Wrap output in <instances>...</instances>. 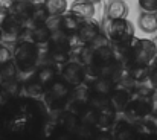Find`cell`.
<instances>
[{
    "mask_svg": "<svg viewBox=\"0 0 157 140\" xmlns=\"http://www.w3.org/2000/svg\"><path fill=\"white\" fill-rule=\"evenodd\" d=\"M61 23H59V28L66 32H78L79 26L82 25V20H79L78 17H75L72 12L67 14V15H61Z\"/></svg>",
    "mask_w": 157,
    "mask_h": 140,
    "instance_id": "cell-11",
    "label": "cell"
},
{
    "mask_svg": "<svg viewBox=\"0 0 157 140\" xmlns=\"http://www.w3.org/2000/svg\"><path fill=\"white\" fill-rule=\"evenodd\" d=\"M153 66H154V69L157 70V53H156V56H154V59H153Z\"/></svg>",
    "mask_w": 157,
    "mask_h": 140,
    "instance_id": "cell-17",
    "label": "cell"
},
{
    "mask_svg": "<svg viewBox=\"0 0 157 140\" xmlns=\"http://www.w3.org/2000/svg\"><path fill=\"white\" fill-rule=\"evenodd\" d=\"M0 40H2V35H0Z\"/></svg>",
    "mask_w": 157,
    "mask_h": 140,
    "instance_id": "cell-19",
    "label": "cell"
},
{
    "mask_svg": "<svg viewBox=\"0 0 157 140\" xmlns=\"http://www.w3.org/2000/svg\"><path fill=\"white\" fill-rule=\"evenodd\" d=\"M89 2H92V3H99L101 0H89Z\"/></svg>",
    "mask_w": 157,
    "mask_h": 140,
    "instance_id": "cell-18",
    "label": "cell"
},
{
    "mask_svg": "<svg viewBox=\"0 0 157 140\" xmlns=\"http://www.w3.org/2000/svg\"><path fill=\"white\" fill-rule=\"evenodd\" d=\"M17 2L15 0H0V12L2 14H11L15 9Z\"/></svg>",
    "mask_w": 157,
    "mask_h": 140,
    "instance_id": "cell-15",
    "label": "cell"
},
{
    "mask_svg": "<svg viewBox=\"0 0 157 140\" xmlns=\"http://www.w3.org/2000/svg\"><path fill=\"white\" fill-rule=\"evenodd\" d=\"M142 12H156L157 14V0H137Z\"/></svg>",
    "mask_w": 157,
    "mask_h": 140,
    "instance_id": "cell-13",
    "label": "cell"
},
{
    "mask_svg": "<svg viewBox=\"0 0 157 140\" xmlns=\"http://www.w3.org/2000/svg\"><path fill=\"white\" fill-rule=\"evenodd\" d=\"M86 78V73H84V69L81 64H76V62H69L63 67V72H61V79L66 82V85H72V87H78L82 84Z\"/></svg>",
    "mask_w": 157,
    "mask_h": 140,
    "instance_id": "cell-4",
    "label": "cell"
},
{
    "mask_svg": "<svg viewBox=\"0 0 157 140\" xmlns=\"http://www.w3.org/2000/svg\"><path fill=\"white\" fill-rule=\"evenodd\" d=\"M137 26L145 34L157 32V14L156 12H142L137 20Z\"/></svg>",
    "mask_w": 157,
    "mask_h": 140,
    "instance_id": "cell-9",
    "label": "cell"
},
{
    "mask_svg": "<svg viewBox=\"0 0 157 140\" xmlns=\"http://www.w3.org/2000/svg\"><path fill=\"white\" fill-rule=\"evenodd\" d=\"M76 35H78V38L82 43L90 44V43H95V41L99 40V37H101V28L96 23L87 20V21H82V25L79 26Z\"/></svg>",
    "mask_w": 157,
    "mask_h": 140,
    "instance_id": "cell-5",
    "label": "cell"
},
{
    "mask_svg": "<svg viewBox=\"0 0 157 140\" xmlns=\"http://www.w3.org/2000/svg\"><path fill=\"white\" fill-rule=\"evenodd\" d=\"M70 12L79 20L87 21L95 15V3L89 0H75L70 6Z\"/></svg>",
    "mask_w": 157,
    "mask_h": 140,
    "instance_id": "cell-6",
    "label": "cell"
},
{
    "mask_svg": "<svg viewBox=\"0 0 157 140\" xmlns=\"http://www.w3.org/2000/svg\"><path fill=\"white\" fill-rule=\"evenodd\" d=\"M95 90H96V93L99 94H108L111 92V82L108 81V79H98L96 81V84H95Z\"/></svg>",
    "mask_w": 157,
    "mask_h": 140,
    "instance_id": "cell-14",
    "label": "cell"
},
{
    "mask_svg": "<svg viewBox=\"0 0 157 140\" xmlns=\"http://www.w3.org/2000/svg\"><path fill=\"white\" fill-rule=\"evenodd\" d=\"M51 40V28L44 25H37L35 29L32 31V41L35 44H43Z\"/></svg>",
    "mask_w": 157,
    "mask_h": 140,
    "instance_id": "cell-12",
    "label": "cell"
},
{
    "mask_svg": "<svg viewBox=\"0 0 157 140\" xmlns=\"http://www.w3.org/2000/svg\"><path fill=\"white\" fill-rule=\"evenodd\" d=\"M21 18L17 14H6L5 20L2 21V31L8 35H18L21 32Z\"/></svg>",
    "mask_w": 157,
    "mask_h": 140,
    "instance_id": "cell-7",
    "label": "cell"
},
{
    "mask_svg": "<svg viewBox=\"0 0 157 140\" xmlns=\"http://www.w3.org/2000/svg\"><path fill=\"white\" fill-rule=\"evenodd\" d=\"M156 53V44L151 40H144V38H134L128 52L131 64H134L136 67H147L150 62H153Z\"/></svg>",
    "mask_w": 157,
    "mask_h": 140,
    "instance_id": "cell-1",
    "label": "cell"
},
{
    "mask_svg": "<svg viewBox=\"0 0 157 140\" xmlns=\"http://www.w3.org/2000/svg\"><path fill=\"white\" fill-rule=\"evenodd\" d=\"M43 8L49 17H61L67 11V0H43Z\"/></svg>",
    "mask_w": 157,
    "mask_h": 140,
    "instance_id": "cell-10",
    "label": "cell"
},
{
    "mask_svg": "<svg viewBox=\"0 0 157 140\" xmlns=\"http://www.w3.org/2000/svg\"><path fill=\"white\" fill-rule=\"evenodd\" d=\"M37 59H38V47L34 41H23L15 47L14 61L21 72L32 70L37 66Z\"/></svg>",
    "mask_w": 157,
    "mask_h": 140,
    "instance_id": "cell-3",
    "label": "cell"
},
{
    "mask_svg": "<svg viewBox=\"0 0 157 140\" xmlns=\"http://www.w3.org/2000/svg\"><path fill=\"white\" fill-rule=\"evenodd\" d=\"M128 15V6L124 0H110L107 6V17L108 20L116 18H127Z\"/></svg>",
    "mask_w": 157,
    "mask_h": 140,
    "instance_id": "cell-8",
    "label": "cell"
},
{
    "mask_svg": "<svg viewBox=\"0 0 157 140\" xmlns=\"http://www.w3.org/2000/svg\"><path fill=\"white\" fill-rule=\"evenodd\" d=\"M11 59H12V55H11L9 49L5 47V46H2V43H0V66L8 64Z\"/></svg>",
    "mask_w": 157,
    "mask_h": 140,
    "instance_id": "cell-16",
    "label": "cell"
},
{
    "mask_svg": "<svg viewBox=\"0 0 157 140\" xmlns=\"http://www.w3.org/2000/svg\"><path fill=\"white\" fill-rule=\"evenodd\" d=\"M107 35L108 38L116 43V44H130L134 40V28L133 23L128 21L127 18H116V20H108L107 26Z\"/></svg>",
    "mask_w": 157,
    "mask_h": 140,
    "instance_id": "cell-2",
    "label": "cell"
}]
</instances>
